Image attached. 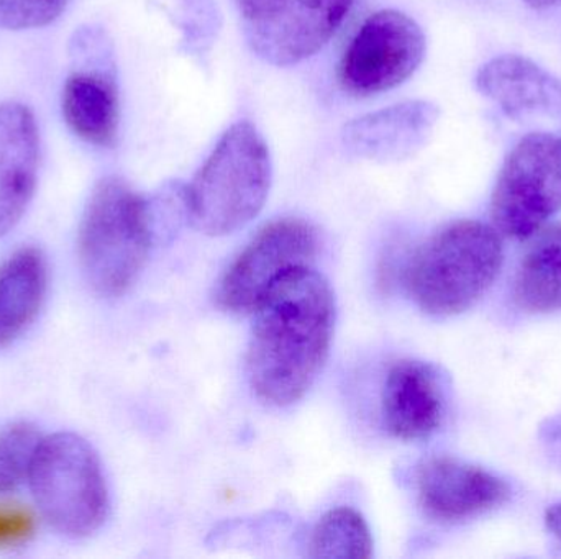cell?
<instances>
[{"label": "cell", "mask_w": 561, "mask_h": 559, "mask_svg": "<svg viewBox=\"0 0 561 559\" xmlns=\"http://www.w3.org/2000/svg\"><path fill=\"white\" fill-rule=\"evenodd\" d=\"M561 210V138L530 133L513 148L491 197L494 229L507 238L536 235Z\"/></svg>", "instance_id": "6"}, {"label": "cell", "mask_w": 561, "mask_h": 559, "mask_svg": "<svg viewBox=\"0 0 561 559\" xmlns=\"http://www.w3.org/2000/svg\"><path fill=\"white\" fill-rule=\"evenodd\" d=\"M353 0H240L247 42L263 61L293 66L330 42Z\"/></svg>", "instance_id": "9"}, {"label": "cell", "mask_w": 561, "mask_h": 559, "mask_svg": "<svg viewBox=\"0 0 561 559\" xmlns=\"http://www.w3.org/2000/svg\"><path fill=\"white\" fill-rule=\"evenodd\" d=\"M28 481L43 517L66 537H89L107 519L108 489L101 459L76 433L42 439Z\"/></svg>", "instance_id": "5"}, {"label": "cell", "mask_w": 561, "mask_h": 559, "mask_svg": "<svg viewBox=\"0 0 561 559\" xmlns=\"http://www.w3.org/2000/svg\"><path fill=\"white\" fill-rule=\"evenodd\" d=\"M42 435L32 423L19 422L0 432V494H10L28 479Z\"/></svg>", "instance_id": "19"}, {"label": "cell", "mask_w": 561, "mask_h": 559, "mask_svg": "<svg viewBox=\"0 0 561 559\" xmlns=\"http://www.w3.org/2000/svg\"><path fill=\"white\" fill-rule=\"evenodd\" d=\"M33 532V519L16 505H0V547L20 544Z\"/></svg>", "instance_id": "21"}, {"label": "cell", "mask_w": 561, "mask_h": 559, "mask_svg": "<svg viewBox=\"0 0 561 559\" xmlns=\"http://www.w3.org/2000/svg\"><path fill=\"white\" fill-rule=\"evenodd\" d=\"M513 294L514 302L529 314L561 311V225L540 232L524 253Z\"/></svg>", "instance_id": "17"}, {"label": "cell", "mask_w": 561, "mask_h": 559, "mask_svg": "<svg viewBox=\"0 0 561 559\" xmlns=\"http://www.w3.org/2000/svg\"><path fill=\"white\" fill-rule=\"evenodd\" d=\"M504 261L494 226L461 220L422 243L405 266V288L431 315L450 317L473 307L496 281Z\"/></svg>", "instance_id": "2"}, {"label": "cell", "mask_w": 561, "mask_h": 559, "mask_svg": "<svg viewBox=\"0 0 561 559\" xmlns=\"http://www.w3.org/2000/svg\"><path fill=\"white\" fill-rule=\"evenodd\" d=\"M438 114L431 102H402L346 124L342 143L348 153L366 160H405L427 143Z\"/></svg>", "instance_id": "12"}, {"label": "cell", "mask_w": 561, "mask_h": 559, "mask_svg": "<svg viewBox=\"0 0 561 559\" xmlns=\"http://www.w3.org/2000/svg\"><path fill=\"white\" fill-rule=\"evenodd\" d=\"M38 154L32 110L19 102L0 104V236L15 229L32 200Z\"/></svg>", "instance_id": "13"}, {"label": "cell", "mask_w": 561, "mask_h": 559, "mask_svg": "<svg viewBox=\"0 0 561 559\" xmlns=\"http://www.w3.org/2000/svg\"><path fill=\"white\" fill-rule=\"evenodd\" d=\"M425 35L421 26L398 10L373 13L346 46L339 65L343 91L369 97L398 88L424 61Z\"/></svg>", "instance_id": "8"}, {"label": "cell", "mask_w": 561, "mask_h": 559, "mask_svg": "<svg viewBox=\"0 0 561 559\" xmlns=\"http://www.w3.org/2000/svg\"><path fill=\"white\" fill-rule=\"evenodd\" d=\"M419 504L427 517L455 524L506 504L503 479L454 456H432L415 473Z\"/></svg>", "instance_id": "10"}, {"label": "cell", "mask_w": 561, "mask_h": 559, "mask_svg": "<svg viewBox=\"0 0 561 559\" xmlns=\"http://www.w3.org/2000/svg\"><path fill=\"white\" fill-rule=\"evenodd\" d=\"M68 0H0V28H42L55 22Z\"/></svg>", "instance_id": "20"}, {"label": "cell", "mask_w": 561, "mask_h": 559, "mask_svg": "<svg viewBox=\"0 0 561 559\" xmlns=\"http://www.w3.org/2000/svg\"><path fill=\"white\" fill-rule=\"evenodd\" d=\"M546 524L550 534L561 544V501L549 508L546 514Z\"/></svg>", "instance_id": "22"}, {"label": "cell", "mask_w": 561, "mask_h": 559, "mask_svg": "<svg viewBox=\"0 0 561 559\" xmlns=\"http://www.w3.org/2000/svg\"><path fill=\"white\" fill-rule=\"evenodd\" d=\"M236 2H237V3H239V2H240V0H236Z\"/></svg>", "instance_id": "25"}, {"label": "cell", "mask_w": 561, "mask_h": 559, "mask_svg": "<svg viewBox=\"0 0 561 559\" xmlns=\"http://www.w3.org/2000/svg\"><path fill=\"white\" fill-rule=\"evenodd\" d=\"M272 156L255 125L239 121L186 187V213L201 233L224 236L252 222L272 189Z\"/></svg>", "instance_id": "3"}, {"label": "cell", "mask_w": 561, "mask_h": 559, "mask_svg": "<svg viewBox=\"0 0 561 559\" xmlns=\"http://www.w3.org/2000/svg\"><path fill=\"white\" fill-rule=\"evenodd\" d=\"M447 410L445 384L437 368L419 360L396 361L381 394L382 423L394 439L427 440L440 429Z\"/></svg>", "instance_id": "11"}, {"label": "cell", "mask_w": 561, "mask_h": 559, "mask_svg": "<svg viewBox=\"0 0 561 559\" xmlns=\"http://www.w3.org/2000/svg\"><path fill=\"white\" fill-rule=\"evenodd\" d=\"M546 443L550 446V452L561 458V420H557L546 430Z\"/></svg>", "instance_id": "23"}, {"label": "cell", "mask_w": 561, "mask_h": 559, "mask_svg": "<svg viewBox=\"0 0 561 559\" xmlns=\"http://www.w3.org/2000/svg\"><path fill=\"white\" fill-rule=\"evenodd\" d=\"M247 353L250 386L268 406L306 396L322 371L335 330V295L312 268L279 282L255 312Z\"/></svg>", "instance_id": "1"}, {"label": "cell", "mask_w": 561, "mask_h": 559, "mask_svg": "<svg viewBox=\"0 0 561 559\" xmlns=\"http://www.w3.org/2000/svg\"><path fill=\"white\" fill-rule=\"evenodd\" d=\"M48 268L38 248L26 246L0 265V348L20 337L45 301Z\"/></svg>", "instance_id": "16"}, {"label": "cell", "mask_w": 561, "mask_h": 559, "mask_svg": "<svg viewBox=\"0 0 561 559\" xmlns=\"http://www.w3.org/2000/svg\"><path fill=\"white\" fill-rule=\"evenodd\" d=\"M534 9H547V7L557 5L561 0H526Z\"/></svg>", "instance_id": "24"}, {"label": "cell", "mask_w": 561, "mask_h": 559, "mask_svg": "<svg viewBox=\"0 0 561 559\" xmlns=\"http://www.w3.org/2000/svg\"><path fill=\"white\" fill-rule=\"evenodd\" d=\"M151 242L150 202L121 177L102 179L79 225V263L91 288L104 298L125 294L144 269Z\"/></svg>", "instance_id": "4"}, {"label": "cell", "mask_w": 561, "mask_h": 559, "mask_svg": "<svg viewBox=\"0 0 561 559\" xmlns=\"http://www.w3.org/2000/svg\"><path fill=\"white\" fill-rule=\"evenodd\" d=\"M319 235L302 219L273 220L239 253L217 288V304L232 314H252L266 295L293 276L312 268Z\"/></svg>", "instance_id": "7"}, {"label": "cell", "mask_w": 561, "mask_h": 559, "mask_svg": "<svg viewBox=\"0 0 561 559\" xmlns=\"http://www.w3.org/2000/svg\"><path fill=\"white\" fill-rule=\"evenodd\" d=\"M477 85L514 120L533 115L561 117V82L533 59L497 56L481 66Z\"/></svg>", "instance_id": "14"}, {"label": "cell", "mask_w": 561, "mask_h": 559, "mask_svg": "<svg viewBox=\"0 0 561 559\" xmlns=\"http://www.w3.org/2000/svg\"><path fill=\"white\" fill-rule=\"evenodd\" d=\"M62 117L81 140L95 147H114L121 104L114 78L105 72L79 71L62 88Z\"/></svg>", "instance_id": "15"}, {"label": "cell", "mask_w": 561, "mask_h": 559, "mask_svg": "<svg viewBox=\"0 0 561 559\" xmlns=\"http://www.w3.org/2000/svg\"><path fill=\"white\" fill-rule=\"evenodd\" d=\"M307 547L312 558L368 559L373 555V537L359 512L336 508L317 522Z\"/></svg>", "instance_id": "18"}]
</instances>
